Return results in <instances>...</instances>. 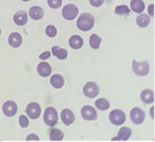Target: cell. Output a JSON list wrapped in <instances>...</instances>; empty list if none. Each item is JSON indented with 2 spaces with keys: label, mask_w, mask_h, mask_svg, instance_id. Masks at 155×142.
<instances>
[{
  "label": "cell",
  "mask_w": 155,
  "mask_h": 142,
  "mask_svg": "<svg viewBox=\"0 0 155 142\" xmlns=\"http://www.w3.org/2000/svg\"><path fill=\"white\" fill-rule=\"evenodd\" d=\"M148 12H149V15L151 17L154 16V4H150V5H149V7H148Z\"/></svg>",
  "instance_id": "obj_32"
},
{
  "label": "cell",
  "mask_w": 155,
  "mask_h": 142,
  "mask_svg": "<svg viewBox=\"0 0 155 142\" xmlns=\"http://www.w3.org/2000/svg\"><path fill=\"white\" fill-rule=\"evenodd\" d=\"M52 72V69H51V66L46 61H42L41 63L37 66V73H38L39 76L41 77H48L50 76Z\"/></svg>",
  "instance_id": "obj_12"
},
{
  "label": "cell",
  "mask_w": 155,
  "mask_h": 142,
  "mask_svg": "<svg viewBox=\"0 0 155 142\" xmlns=\"http://www.w3.org/2000/svg\"><path fill=\"white\" fill-rule=\"evenodd\" d=\"M48 4L52 8H58V7L61 6L62 0H48Z\"/></svg>",
  "instance_id": "obj_28"
},
{
  "label": "cell",
  "mask_w": 155,
  "mask_h": 142,
  "mask_svg": "<svg viewBox=\"0 0 155 142\" xmlns=\"http://www.w3.org/2000/svg\"><path fill=\"white\" fill-rule=\"evenodd\" d=\"M94 25V18L89 12H84L80 16V18L77 21V26L80 30L88 31L93 27Z\"/></svg>",
  "instance_id": "obj_1"
},
{
  "label": "cell",
  "mask_w": 155,
  "mask_h": 142,
  "mask_svg": "<svg viewBox=\"0 0 155 142\" xmlns=\"http://www.w3.org/2000/svg\"><path fill=\"white\" fill-rule=\"evenodd\" d=\"M8 44L11 45L12 47H14V48H17V47L21 46V44H22L21 34L18 33V32H12L8 37Z\"/></svg>",
  "instance_id": "obj_14"
},
{
  "label": "cell",
  "mask_w": 155,
  "mask_h": 142,
  "mask_svg": "<svg viewBox=\"0 0 155 142\" xmlns=\"http://www.w3.org/2000/svg\"><path fill=\"white\" fill-rule=\"evenodd\" d=\"M69 43V46L71 47L72 49H80L83 47V44H84V41L81 36H72L68 41Z\"/></svg>",
  "instance_id": "obj_17"
},
{
  "label": "cell",
  "mask_w": 155,
  "mask_h": 142,
  "mask_svg": "<svg viewBox=\"0 0 155 142\" xmlns=\"http://www.w3.org/2000/svg\"><path fill=\"white\" fill-rule=\"evenodd\" d=\"M95 106L97 109H99V110L104 111V110H107V109H109L110 103L106 99H98L97 101H95Z\"/></svg>",
  "instance_id": "obj_24"
},
{
  "label": "cell",
  "mask_w": 155,
  "mask_h": 142,
  "mask_svg": "<svg viewBox=\"0 0 155 142\" xmlns=\"http://www.w3.org/2000/svg\"><path fill=\"white\" fill-rule=\"evenodd\" d=\"M27 14L23 11H19L14 15V22L19 26H23L27 23Z\"/></svg>",
  "instance_id": "obj_13"
},
{
  "label": "cell",
  "mask_w": 155,
  "mask_h": 142,
  "mask_svg": "<svg viewBox=\"0 0 155 142\" xmlns=\"http://www.w3.org/2000/svg\"><path fill=\"white\" fill-rule=\"evenodd\" d=\"M22 1H29V0H22Z\"/></svg>",
  "instance_id": "obj_35"
},
{
  "label": "cell",
  "mask_w": 155,
  "mask_h": 142,
  "mask_svg": "<svg viewBox=\"0 0 155 142\" xmlns=\"http://www.w3.org/2000/svg\"><path fill=\"white\" fill-rule=\"evenodd\" d=\"M19 123L22 128H27V127L29 126V120L25 115H21L19 118Z\"/></svg>",
  "instance_id": "obj_29"
},
{
  "label": "cell",
  "mask_w": 155,
  "mask_h": 142,
  "mask_svg": "<svg viewBox=\"0 0 155 142\" xmlns=\"http://www.w3.org/2000/svg\"><path fill=\"white\" fill-rule=\"evenodd\" d=\"M51 84L55 88H61L64 85V78L59 74H56L51 77Z\"/></svg>",
  "instance_id": "obj_20"
},
{
  "label": "cell",
  "mask_w": 155,
  "mask_h": 142,
  "mask_svg": "<svg viewBox=\"0 0 155 142\" xmlns=\"http://www.w3.org/2000/svg\"><path fill=\"white\" fill-rule=\"evenodd\" d=\"M46 33H47V36H50V37L56 36V34H57V29H56V27L53 26V25H49V26L46 28Z\"/></svg>",
  "instance_id": "obj_27"
},
{
  "label": "cell",
  "mask_w": 155,
  "mask_h": 142,
  "mask_svg": "<svg viewBox=\"0 0 155 142\" xmlns=\"http://www.w3.org/2000/svg\"><path fill=\"white\" fill-rule=\"evenodd\" d=\"M29 16L33 20H39L44 17V9L41 6H32L29 9Z\"/></svg>",
  "instance_id": "obj_16"
},
{
  "label": "cell",
  "mask_w": 155,
  "mask_h": 142,
  "mask_svg": "<svg viewBox=\"0 0 155 142\" xmlns=\"http://www.w3.org/2000/svg\"><path fill=\"white\" fill-rule=\"evenodd\" d=\"M104 0H89L90 4H91V5H93V6H95V7L101 6V4L104 3Z\"/></svg>",
  "instance_id": "obj_30"
},
{
  "label": "cell",
  "mask_w": 155,
  "mask_h": 142,
  "mask_svg": "<svg viewBox=\"0 0 155 142\" xmlns=\"http://www.w3.org/2000/svg\"><path fill=\"white\" fill-rule=\"evenodd\" d=\"M130 119L136 124L143 123L145 120V112L140 108H134L130 111Z\"/></svg>",
  "instance_id": "obj_7"
},
{
  "label": "cell",
  "mask_w": 155,
  "mask_h": 142,
  "mask_svg": "<svg viewBox=\"0 0 155 142\" xmlns=\"http://www.w3.org/2000/svg\"><path fill=\"white\" fill-rule=\"evenodd\" d=\"M110 121L112 123L115 124V126H121L125 123V114H124L123 111L121 110H113L110 113Z\"/></svg>",
  "instance_id": "obj_4"
},
{
  "label": "cell",
  "mask_w": 155,
  "mask_h": 142,
  "mask_svg": "<svg viewBox=\"0 0 155 142\" xmlns=\"http://www.w3.org/2000/svg\"><path fill=\"white\" fill-rule=\"evenodd\" d=\"M84 94L89 99L95 98L97 94L99 93V86L94 82H88L86 85L84 86Z\"/></svg>",
  "instance_id": "obj_5"
},
{
  "label": "cell",
  "mask_w": 155,
  "mask_h": 142,
  "mask_svg": "<svg viewBox=\"0 0 155 142\" xmlns=\"http://www.w3.org/2000/svg\"><path fill=\"white\" fill-rule=\"evenodd\" d=\"M131 136V130L129 128H126V127H123L119 130L118 136L113 138V140H122L125 141L127 139H129V137Z\"/></svg>",
  "instance_id": "obj_15"
},
{
  "label": "cell",
  "mask_w": 155,
  "mask_h": 142,
  "mask_svg": "<svg viewBox=\"0 0 155 142\" xmlns=\"http://www.w3.org/2000/svg\"><path fill=\"white\" fill-rule=\"evenodd\" d=\"M153 112H154V108H153V107H152V108H151V117H152V118H154V114H153Z\"/></svg>",
  "instance_id": "obj_34"
},
{
  "label": "cell",
  "mask_w": 155,
  "mask_h": 142,
  "mask_svg": "<svg viewBox=\"0 0 155 142\" xmlns=\"http://www.w3.org/2000/svg\"><path fill=\"white\" fill-rule=\"evenodd\" d=\"M141 100L145 104H152L154 102V93L151 89H145L141 93Z\"/></svg>",
  "instance_id": "obj_18"
},
{
  "label": "cell",
  "mask_w": 155,
  "mask_h": 142,
  "mask_svg": "<svg viewBox=\"0 0 155 142\" xmlns=\"http://www.w3.org/2000/svg\"><path fill=\"white\" fill-rule=\"evenodd\" d=\"M27 140H39V138L37 137L36 135H33V134H31V135H29L27 137Z\"/></svg>",
  "instance_id": "obj_33"
},
{
  "label": "cell",
  "mask_w": 155,
  "mask_h": 142,
  "mask_svg": "<svg viewBox=\"0 0 155 142\" xmlns=\"http://www.w3.org/2000/svg\"><path fill=\"white\" fill-rule=\"evenodd\" d=\"M115 12L117 15H128L130 12V9L126 5H118L115 8Z\"/></svg>",
  "instance_id": "obj_26"
},
{
  "label": "cell",
  "mask_w": 155,
  "mask_h": 142,
  "mask_svg": "<svg viewBox=\"0 0 155 142\" xmlns=\"http://www.w3.org/2000/svg\"><path fill=\"white\" fill-rule=\"evenodd\" d=\"M26 113L32 119L38 118L41 115V107L37 103H30L26 108Z\"/></svg>",
  "instance_id": "obj_8"
},
{
  "label": "cell",
  "mask_w": 155,
  "mask_h": 142,
  "mask_svg": "<svg viewBox=\"0 0 155 142\" xmlns=\"http://www.w3.org/2000/svg\"><path fill=\"white\" fill-rule=\"evenodd\" d=\"M82 116L86 120H95L97 118V112L93 107L91 106H84L81 111Z\"/></svg>",
  "instance_id": "obj_10"
},
{
  "label": "cell",
  "mask_w": 155,
  "mask_h": 142,
  "mask_svg": "<svg viewBox=\"0 0 155 142\" xmlns=\"http://www.w3.org/2000/svg\"><path fill=\"white\" fill-rule=\"evenodd\" d=\"M63 132L58 130V129H55V130H52L51 133H50V139L54 141H60L63 139Z\"/></svg>",
  "instance_id": "obj_25"
},
{
  "label": "cell",
  "mask_w": 155,
  "mask_h": 142,
  "mask_svg": "<svg viewBox=\"0 0 155 142\" xmlns=\"http://www.w3.org/2000/svg\"><path fill=\"white\" fill-rule=\"evenodd\" d=\"M130 6L132 11L134 12H137V14H142L145 9V3L142 0H131Z\"/></svg>",
  "instance_id": "obj_19"
},
{
  "label": "cell",
  "mask_w": 155,
  "mask_h": 142,
  "mask_svg": "<svg viewBox=\"0 0 155 142\" xmlns=\"http://www.w3.org/2000/svg\"><path fill=\"white\" fill-rule=\"evenodd\" d=\"M2 110H3V113L5 114L8 117H12L18 111V107H17V104L12 101H7L3 104L2 106Z\"/></svg>",
  "instance_id": "obj_9"
},
{
  "label": "cell",
  "mask_w": 155,
  "mask_h": 142,
  "mask_svg": "<svg viewBox=\"0 0 155 142\" xmlns=\"http://www.w3.org/2000/svg\"><path fill=\"white\" fill-rule=\"evenodd\" d=\"M0 34H1V30H0Z\"/></svg>",
  "instance_id": "obj_36"
},
{
  "label": "cell",
  "mask_w": 155,
  "mask_h": 142,
  "mask_svg": "<svg viewBox=\"0 0 155 142\" xmlns=\"http://www.w3.org/2000/svg\"><path fill=\"white\" fill-rule=\"evenodd\" d=\"M50 56H51V53H50L49 51H46V52H44V53H41V55H39V58L42 59V60H45V59H48Z\"/></svg>",
  "instance_id": "obj_31"
},
{
  "label": "cell",
  "mask_w": 155,
  "mask_h": 142,
  "mask_svg": "<svg viewBox=\"0 0 155 142\" xmlns=\"http://www.w3.org/2000/svg\"><path fill=\"white\" fill-rule=\"evenodd\" d=\"M132 71L134 74L140 77L147 76L150 72V66L148 61L137 62V60H132Z\"/></svg>",
  "instance_id": "obj_2"
},
{
  "label": "cell",
  "mask_w": 155,
  "mask_h": 142,
  "mask_svg": "<svg viewBox=\"0 0 155 142\" xmlns=\"http://www.w3.org/2000/svg\"><path fill=\"white\" fill-rule=\"evenodd\" d=\"M79 14V9L74 4H67L62 9V16L66 20H74Z\"/></svg>",
  "instance_id": "obj_6"
},
{
  "label": "cell",
  "mask_w": 155,
  "mask_h": 142,
  "mask_svg": "<svg viewBox=\"0 0 155 142\" xmlns=\"http://www.w3.org/2000/svg\"><path fill=\"white\" fill-rule=\"evenodd\" d=\"M89 43H90V46H91V48L98 49L99 47H101V39L98 36H97V34H92V36H90Z\"/></svg>",
  "instance_id": "obj_23"
},
{
  "label": "cell",
  "mask_w": 155,
  "mask_h": 142,
  "mask_svg": "<svg viewBox=\"0 0 155 142\" xmlns=\"http://www.w3.org/2000/svg\"><path fill=\"white\" fill-rule=\"evenodd\" d=\"M52 53H53L54 56L58 57V59H61V60H63V59H65L67 57L66 50L60 48L58 46H54L53 48H52Z\"/></svg>",
  "instance_id": "obj_21"
},
{
  "label": "cell",
  "mask_w": 155,
  "mask_h": 142,
  "mask_svg": "<svg viewBox=\"0 0 155 142\" xmlns=\"http://www.w3.org/2000/svg\"><path fill=\"white\" fill-rule=\"evenodd\" d=\"M44 120L47 126L53 127L58 121V113H57L56 109L53 107H49L46 109L44 113Z\"/></svg>",
  "instance_id": "obj_3"
},
{
  "label": "cell",
  "mask_w": 155,
  "mask_h": 142,
  "mask_svg": "<svg viewBox=\"0 0 155 142\" xmlns=\"http://www.w3.org/2000/svg\"><path fill=\"white\" fill-rule=\"evenodd\" d=\"M61 119H62V123L65 124V126H69V124H71L74 121L76 116H74V114L72 113L71 110H69V109H64V110L61 112Z\"/></svg>",
  "instance_id": "obj_11"
},
{
  "label": "cell",
  "mask_w": 155,
  "mask_h": 142,
  "mask_svg": "<svg viewBox=\"0 0 155 142\" xmlns=\"http://www.w3.org/2000/svg\"><path fill=\"white\" fill-rule=\"evenodd\" d=\"M136 22L140 27H146V26H148L150 23V18H149L148 15L141 14L140 16L137 17Z\"/></svg>",
  "instance_id": "obj_22"
}]
</instances>
